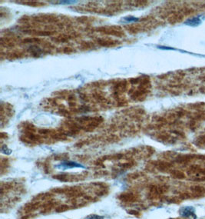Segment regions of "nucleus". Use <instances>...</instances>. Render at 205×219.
Instances as JSON below:
<instances>
[{
    "label": "nucleus",
    "instance_id": "4",
    "mask_svg": "<svg viewBox=\"0 0 205 219\" xmlns=\"http://www.w3.org/2000/svg\"><path fill=\"white\" fill-rule=\"evenodd\" d=\"M124 19L125 20L127 23H132V22H137L138 20V19L135 18V17H133V16H128V17H125Z\"/></svg>",
    "mask_w": 205,
    "mask_h": 219
},
{
    "label": "nucleus",
    "instance_id": "3",
    "mask_svg": "<svg viewBox=\"0 0 205 219\" xmlns=\"http://www.w3.org/2000/svg\"><path fill=\"white\" fill-rule=\"evenodd\" d=\"M104 216H101V215H94V214H92V215H89L86 217V219H103Z\"/></svg>",
    "mask_w": 205,
    "mask_h": 219
},
{
    "label": "nucleus",
    "instance_id": "5",
    "mask_svg": "<svg viewBox=\"0 0 205 219\" xmlns=\"http://www.w3.org/2000/svg\"><path fill=\"white\" fill-rule=\"evenodd\" d=\"M60 3H66V4H70V3H75L77 2V1H61L59 2Z\"/></svg>",
    "mask_w": 205,
    "mask_h": 219
},
{
    "label": "nucleus",
    "instance_id": "1",
    "mask_svg": "<svg viewBox=\"0 0 205 219\" xmlns=\"http://www.w3.org/2000/svg\"><path fill=\"white\" fill-rule=\"evenodd\" d=\"M56 168H59L60 170H68V169H72V168H86L84 165L82 164L77 163L75 162H63L60 163L59 165H56Z\"/></svg>",
    "mask_w": 205,
    "mask_h": 219
},
{
    "label": "nucleus",
    "instance_id": "2",
    "mask_svg": "<svg viewBox=\"0 0 205 219\" xmlns=\"http://www.w3.org/2000/svg\"><path fill=\"white\" fill-rule=\"evenodd\" d=\"M201 24V19L198 17H194V18L189 19L186 20L185 25L190 26V27H197V26H200Z\"/></svg>",
    "mask_w": 205,
    "mask_h": 219
}]
</instances>
